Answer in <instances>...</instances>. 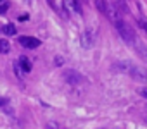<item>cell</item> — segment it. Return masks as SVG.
<instances>
[{
	"instance_id": "6da1fadb",
	"label": "cell",
	"mask_w": 147,
	"mask_h": 129,
	"mask_svg": "<svg viewBox=\"0 0 147 129\" xmlns=\"http://www.w3.org/2000/svg\"><path fill=\"white\" fill-rule=\"evenodd\" d=\"M114 23V26H116V29H118V33H119V36L123 38V41H126L128 45H135V33H133V29L121 19V17H118L116 21H113Z\"/></svg>"
},
{
	"instance_id": "7a4b0ae2",
	"label": "cell",
	"mask_w": 147,
	"mask_h": 129,
	"mask_svg": "<svg viewBox=\"0 0 147 129\" xmlns=\"http://www.w3.org/2000/svg\"><path fill=\"white\" fill-rule=\"evenodd\" d=\"M126 74H130L133 79H137V81H140V83H147V69H145V67H140V66H135V64H130Z\"/></svg>"
},
{
	"instance_id": "3957f363",
	"label": "cell",
	"mask_w": 147,
	"mask_h": 129,
	"mask_svg": "<svg viewBox=\"0 0 147 129\" xmlns=\"http://www.w3.org/2000/svg\"><path fill=\"white\" fill-rule=\"evenodd\" d=\"M19 43L24 48H38L40 47V40L38 38H33V36H21L19 38Z\"/></svg>"
},
{
	"instance_id": "277c9868",
	"label": "cell",
	"mask_w": 147,
	"mask_h": 129,
	"mask_svg": "<svg viewBox=\"0 0 147 129\" xmlns=\"http://www.w3.org/2000/svg\"><path fill=\"white\" fill-rule=\"evenodd\" d=\"M18 66H19V69H21L23 72H30V71H31V62H30V59L24 57V55L18 59Z\"/></svg>"
},
{
	"instance_id": "5b68a950",
	"label": "cell",
	"mask_w": 147,
	"mask_h": 129,
	"mask_svg": "<svg viewBox=\"0 0 147 129\" xmlns=\"http://www.w3.org/2000/svg\"><path fill=\"white\" fill-rule=\"evenodd\" d=\"M82 45L85 47V48H92V45H94V36H92V31H83V35H82Z\"/></svg>"
},
{
	"instance_id": "8992f818",
	"label": "cell",
	"mask_w": 147,
	"mask_h": 129,
	"mask_svg": "<svg viewBox=\"0 0 147 129\" xmlns=\"http://www.w3.org/2000/svg\"><path fill=\"white\" fill-rule=\"evenodd\" d=\"M95 7H97L104 16H107V14H109V7H111V5L106 2V0H95Z\"/></svg>"
},
{
	"instance_id": "52a82bcc",
	"label": "cell",
	"mask_w": 147,
	"mask_h": 129,
	"mask_svg": "<svg viewBox=\"0 0 147 129\" xmlns=\"http://www.w3.org/2000/svg\"><path fill=\"white\" fill-rule=\"evenodd\" d=\"M133 47H135L137 53L140 55V59L147 62V47H145V45H142V43H137V41H135V45H133Z\"/></svg>"
},
{
	"instance_id": "ba28073f",
	"label": "cell",
	"mask_w": 147,
	"mask_h": 129,
	"mask_svg": "<svg viewBox=\"0 0 147 129\" xmlns=\"http://www.w3.org/2000/svg\"><path fill=\"white\" fill-rule=\"evenodd\" d=\"M66 81H69V83H80L82 81V76L76 71H67L66 72Z\"/></svg>"
},
{
	"instance_id": "9c48e42d",
	"label": "cell",
	"mask_w": 147,
	"mask_h": 129,
	"mask_svg": "<svg viewBox=\"0 0 147 129\" xmlns=\"http://www.w3.org/2000/svg\"><path fill=\"white\" fill-rule=\"evenodd\" d=\"M2 31H4V35H7V36H14V35L18 33L14 24H5V26L2 28Z\"/></svg>"
},
{
	"instance_id": "30bf717a",
	"label": "cell",
	"mask_w": 147,
	"mask_h": 129,
	"mask_svg": "<svg viewBox=\"0 0 147 129\" xmlns=\"http://www.w3.org/2000/svg\"><path fill=\"white\" fill-rule=\"evenodd\" d=\"M114 11H119V12H126L128 14V7L125 5V2H123V0H116V5H114Z\"/></svg>"
},
{
	"instance_id": "8fae6325",
	"label": "cell",
	"mask_w": 147,
	"mask_h": 129,
	"mask_svg": "<svg viewBox=\"0 0 147 129\" xmlns=\"http://www.w3.org/2000/svg\"><path fill=\"white\" fill-rule=\"evenodd\" d=\"M11 50V43L7 40H0V53H9Z\"/></svg>"
},
{
	"instance_id": "7c38bea8",
	"label": "cell",
	"mask_w": 147,
	"mask_h": 129,
	"mask_svg": "<svg viewBox=\"0 0 147 129\" xmlns=\"http://www.w3.org/2000/svg\"><path fill=\"white\" fill-rule=\"evenodd\" d=\"M9 9V2L7 0H0V14H5Z\"/></svg>"
},
{
	"instance_id": "4fadbf2b",
	"label": "cell",
	"mask_w": 147,
	"mask_h": 129,
	"mask_svg": "<svg viewBox=\"0 0 147 129\" xmlns=\"http://www.w3.org/2000/svg\"><path fill=\"white\" fill-rule=\"evenodd\" d=\"M137 24H138L145 33H147V21H144V19H137Z\"/></svg>"
},
{
	"instance_id": "5bb4252c",
	"label": "cell",
	"mask_w": 147,
	"mask_h": 129,
	"mask_svg": "<svg viewBox=\"0 0 147 129\" xmlns=\"http://www.w3.org/2000/svg\"><path fill=\"white\" fill-rule=\"evenodd\" d=\"M138 95L144 96V98H147V88H138Z\"/></svg>"
},
{
	"instance_id": "9a60e30c",
	"label": "cell",
	"mask_w": 147,
	"mask_h": 129,
	"mask_svg": "<svg viewBox=\"0 0 147 129\" xmlns=\"http://www.w3.org/2000/svg\"><path fill=\"white\" fill-rule=\"evenodd\" d=\"M28 17H30L28 14H23V16H19V21H21V23H23V21H28Z\"/></svg>"
},
{
	"instance_id": "2e32d148",
	"label": "cell",
	"mask_w": 147,
	"mask_h": 129,
	"mask_svg": "<svg viewBox=\"0 0 147 129\" xmlns=\"http://www.w3.org/2000/svg\"><path fill=\"white\" fill-rule=\"evenodd\" d=\"M85 2H87V0H85Z\"/></svg>"
},
{
	"instance_id": "e0dca14e",
	"label": "cell",
	"mask_w": 147,
	"mask_h": 129,
	"mask_svg": "<svg viewBox=\"0 0 147 129\" xmlns=\"http://www.w3.org/2000/svg\"><path fill=\"white\" fill-rule=\"evenodd\" d=\"M145 120H147V119H145Z\"/></svg>"
}]
</instances>
